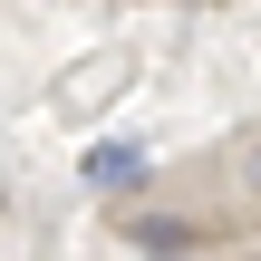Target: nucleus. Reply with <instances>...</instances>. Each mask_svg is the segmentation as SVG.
<instances>
[{
	"instance_id": "7ed1b4c3",
	"label": "nucleus",
	"mask_w": 261,
	"mask_h": 261,
	"mask_svg": "<svg viewBox=\"0 0 261 261\" xmlns=\"http://www.w3.org/2000/svg\"><path fill=\"white\" fill-rule=\"evenodd\" d=\"M155 261H194V252H155Z\"/></svg>"
},
{
	"instance_id": "f257e3e1",
	"label": "nucleus",
	"mask_w": 261,
	"mask_h": 261,
	"mask_svg": "<svg viewBox=\"0 0 261 261\" xmlns=\"http://www.w3.org/2000/svg\"><path fill=\"white\" fill-rule=\"evenodd\" d=\"M126 232H136L145 252H194V223H174V213H136Z\"/></svg>"
},
{
	"instance_id": "f03ea898",
	"label": "nucleus",
	"mask_w": 261,
	"mask_h": 261,
	"mask_svg": "<svg viewBox=\"0 0 261 261\" xmlns=\"http://www.w3.org/2000/svg\"><path fill=\"white\" fill-rule=\"evenodd\" d=\"M136 174H145L136 145H97V155H87V184H136Z\"/></svg>"
}]
</instances>
